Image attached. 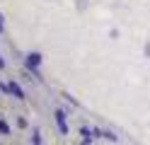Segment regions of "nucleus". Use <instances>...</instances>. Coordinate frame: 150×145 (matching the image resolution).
Returning a JSON list of instances; mask_svg holds the SVG:
<instances>
[{
	"instance_id": "obj_1",
	"label": "nucleus",
	"mask_w": 150,
	"mask_h": 145,
	"mask_svg": "<svg viewBox=\"0 0 150 145\" xmlns=\"http://www.w3.org/2000/svg\"><path fill=\"white\" fill-rule=\"evenodd\" d=\"M56 123H58L61 133H68V126H65V114H63V111H56Z\"/></svg>"
},
{
	"instance_id": "obj_2",
	"label": "nucleus",
	"mask_w": 150,
	"mask_h": 145,
	"mask_svg": "<svg viewBox=\"0 0 150 145\" xmlns=\"http://www.w3.org/2000/svg\"><path fill=\"white\" fill-rule=\"evenodd\" d=\"M7 90H10L15 97H17V99H24V92L20 90V85H15V82H10V87H7Z\"/></svg>"
},
{
	"instance_id": "obj_3",
	"label": "nucleus",
	"mask_w": 150,
	"mask_h": 145,
	"mask_svg": "<svg viewBox=\"0 0 150 145\" xmlns=\"http://www.w3.org/2000/svg\"><path fill=\"white\" fill-rule=\"evenodd\" d=\"M27 63H29V68H32V65H39V63H41V56H39V53H32Z\"/></svg>"
},
{
	"instance_id": "obj_4",
	"label": "nucleus",
	"mask_w": 150,
	"mask_h": 145,
	"mask_svg": "<svg viewBox=\"0 0 150 145\" xmlns=\"http://www.w3.org/2000/svg\"><path fill=\"white\" fill-rule=\"evenodd\" d=\"M0 133H10V128H7V123L0 121Z\"/></svg>"
},
{
	"instance_id": "obj_5",
	"label": "nucleus",
	"mask_w": 150,
	"mask_h": 145,
	"mask_svg": "<svg viewBox=\"0 0 150 145\" xmlns=\"http://www.w3.org/2000/svg\"><path fill=\"white\" fill-rule=\"evenodd\" d=\"M3 65H5V63H3V58H0V68H3Z\"/></svg>"
},
{
	"instance_id": "obj_6",
	"label": "nucleus",
	"mask_w": 150,
	"mask_h": 145,
	"mask_svg": "<svg viewBox=\"0 0 150 145\" xmlns=\"http://www.w3.org/2000/svg\"><path fill=\"white\" fill-rule=\"evenodd\" d=\"M0 32H3V24H0Z\"/></svg>"
}]
</instances>
